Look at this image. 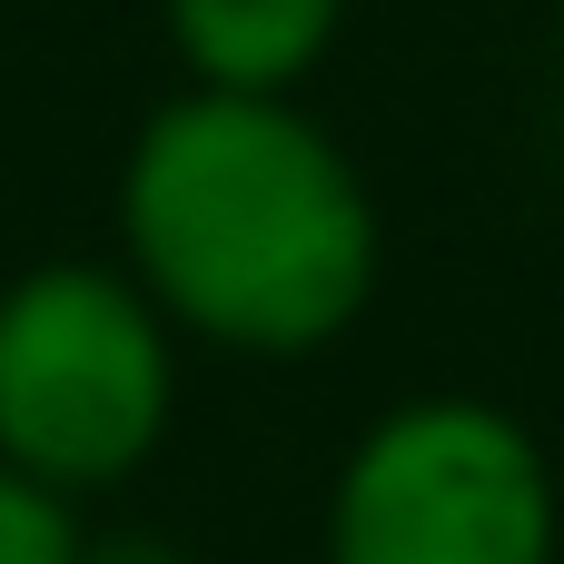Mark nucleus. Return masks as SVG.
Wrapping results in <instances>:
<instances>
[{
    "label": "nucleus",
    "instance_id": "obj_7",
    "mask_svg": "<svg viewBox=\"0 0 564 564\" xmlns=\"http://www.w3.org/2000/svg\"><path fill=\"white\" fill-rule=\"evenodd\" d=\"M555 10H564V0H555Z\"/></svg>",
    "mask_w": 564,
    "mask_h": 564
},
{
    "label": "nucleus",
    "instance_id": "obj_4",
    "mask_svg": "<svg viewBox=\"0 0 564 564\" xmlns=\"http://www.w3.org/2000/svg\"><path fill=\"white\" fill-rule=\"evenodd\" d=\"M159 40L178 59V89L307 99L347 40V0H159Z\"/></svg>",
    "mask_w": 564,
    "mask_h": 564
},
{
    "label": "nucleus",
    "instance_id": "obj_1",
    "mask_svg": "<svg viewBox=\"0 0 564 564\" xmlns=\"http://www.w3.org/2000/svg\"><path fill=\"white\" fill-rule=\"evenodd\" d=\"M109 258L188 347L297 367L367 327L387 288V208L307 99L169 89L119 139Z\"/></svg>",
    "mask_w": 564,
    "mask_h": 564
},
{
    "label": "nucleus",
    "instance_id": "obj_2",
    "mask_svg": "<svg viewBox=\"0 0 564 564\" xmlns=\"http://www.w3.org/2000/svg\"><path fill=\"white\" fill-rule=\"evenodd\" d=\"M188 337L119 258H30L0 278V466L59 506H99L178 436Z\"/></svg>",
    "mask_w": 564,
    "mask_h": 564
},
{
    "label": "nucleus",
    "instance_id": "obj_5",
    "mask_svg": "<svg viewBox=\"0 0 564 564\" xmlns=\"http://www.w3.org/2000/svg\"><path fill=\"white\" fill-rule=\"evenodd\" d=\"M0 564H89V525L79 506L40 496L30 476L0 466Z\"/></svg>",
    "mask_w": 564,
    "mask_h": 564
},
{
    "label": "nucleus",
    "instance_id": "obj_6",
    "mask_svg": "<svg viewBox=\"0 0 564 564\" xmlns=\"http://www.w3.org/2000/svg\"><path fill=\"white\" fill-rule=\"evenodd\" d=\"M89 564H178L169 535H89Z\"/></svg>",
    "mask_w": 564,
    "mask_h": 564
},
{
    "label": "nucleus",
    "instance_id": "obj_3",
    "mask_svg": "<svg viewBox=\"0 0 564 564\" xmlns=\"http://www.w3.org/2000/svg\"><path fill=\"white\" fill-rule=\"evenodd\" d=\"M317 564H564L555 446L486 387L387 397L327 466Z\"/></svg>",
    "mask_w": 564,
    "mask_h": 564
}]
</instances>
